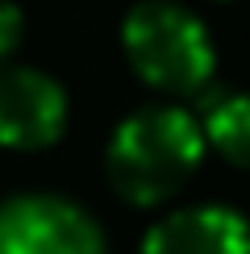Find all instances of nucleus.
<instances>
[{
    "label": "nucleus",
    "mask_w": 250,
    "mask_h": 254,
    "mask_svg": "<svg viewBox=\"0 0 250 254\" xmlns=\"http://www.w3.org/2000/svg\"><path fill=\"white\" fill-rule=\"evenodd\" d=\"M142 254H250V221L229 204H192L154 221Z\"/></svg>",
    "instance_id": "nucleus-5"
},
{
    "label": "nucleus",
    "mask_w": 250,
    "mask_h": 254,
    "mask_svg": "<svg viewBox=\"0 0 250 254\" xmlns=\"http://www.w3.org/2000/svg\"><path fill=\"white\" fill-rule=\"evenodd\" d=\"M204 146V121L184 104H146L113 129L104 171L125 204L154 208L196 175Z\"/></svg>",
    "instance_id": "nucleus-1"
},
{
    "label": "nucleus",
    "mask_w": 250,
    "mask_h": 254,
    "mask_svg": "<svg viewBox=\"0 0 250 254\" xmlns=\"http://www.w3.org/2000/svg\"><path fill=\"white\" fill-rule=\"evenodd\" d=\"M204 137L229 167L250 171V92L221 96L204 113Z\"/></svg>",
    "instance_id": "nucleus-6"
},
{
    "label": "nucleus",
    "mask_w": 250,
    "mask_h": 254,
    "mask_svg": "<svg viewBox=\"0 0 250 254\" xmlns=\"http://www.w3.org/2000/svg\"><path fill=\"white\" fill-rule=\"evenodd\" d=\"M25 42V13L13 0H0V63H8Z\"/></svg>",
    "instance_id": "nucleus-7"
},
{
    "label": "nucleus",
    "mask_w": 250,
    "mask_h": 254,
    "mask_svg": "<svg viewBox=\"0 0 250 254\" xmlns=\"http://www.w3.org/2000/svg\"><path fill=\"white\" fill-rule=\"evenodd\" d=\"M67 92L38 67L0 63V146L46 150L67 133Z\"/></svg>",
    "instance_id": "nucleus-4"
},
{
    "label": "nucleus",
    "mask_w": 250,
    "mask_h": 254,
    "mask_svg": "<svg viewBox=\"0 0 250 254\" xmlns=\"http://www.w3.org/2000/svg\"><path fill=\"white\" fill-rule=\"evenodd\" d=\"M121 46L133 75L163 96H196L217 71V50L204 21L171 0H142L129 8Z\"/></svg>",
    "instance_id": "nucleus-2"
},
{
    "label": "nucleus",
    "mask_w": 250,
    "mask_h": 254,
    "mask_svg": "<svg viewBox=\"0 0 250 254\" xmlns=\"http://www.w3.org/2000/svg\"><path fill=\"white\" fill-rule=\"evenodd\" d=\"M0 254H109L96 217L55 192L0 200Z\"/></svg>",
    "instance_id": "nucleus-3"
}]
</instances>
